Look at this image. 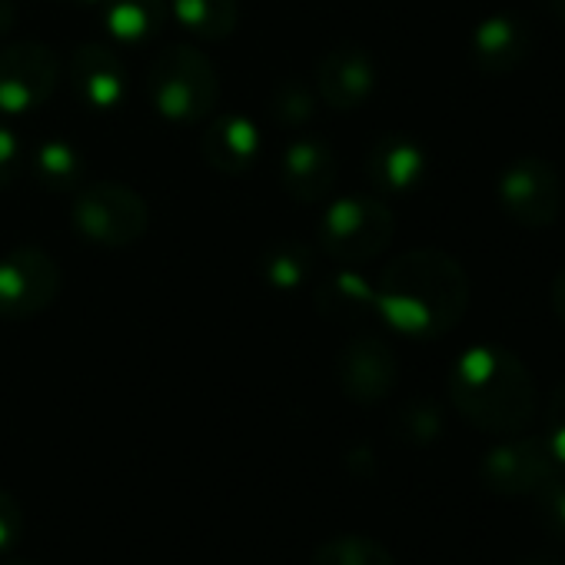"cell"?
I'll return each instance as SVG.
<instances>
[{
    "label": "cell",
    "instance_id": "obj_1",
    "mask_svg": "<svg viewBox=\"0 0 565 565\" xmlns=\"http://www.w3.org/2000/svg\"><path fill=\"white\" fill-rule=\"evenodd\" d=\"M469 310V276L443 249L419 246L396 256L376 279V313L413 340L452 333Z\"/></svg>",
    "mask_w": 565,
    "mask_h": 565
},
{
    "label": "cell",
    "instance_id": "obj_2",
    "mask_svg": "<svg viewBox=\"0 0 565 565\" xmlns=\"http://www.w3.org/2000/svg\"><path fill=\"white\" fill-rule=\"evenodd\" d=\"M449 399L456 413L492 436H515L539 413V386L532 370L505 347H472L449 373Z\"/></svg>",
    "mask_w": 565,
    "mask_h": 565
},
{
    "label": "cell",
    "instance_id": "obj_3",
    "mask_svg": "<svg viewBox=\"0 0 565 565\" xmlns=\"http://www.w3.org/2000/svg\"><path fill=\"white\" fill-rule=\"evenodd\" d=\"M147 97L170 124H203L220 104V74L190 44L163 47L147 67Z\"/></svg>",
    "mask_w": 565,
    "mask_h": 565
},
{
    "label": "cell",
    "instance_id": "obj_4",
    "mask_svg": "<svg viewBox=\"0 0 565 565\" xmlns=\"http://www.w3.org/2000/svg\"><path fill=\"white\" fill-rule=\"evenodd\" d=\"M396 233V216L393 210L366 193L353 196H337L317 226V239L323 253L340 263V266H363L376 259Z\"/></svg>",
    "mask_w": 565,
    "mask_h": 565
},
{
    "label": "cell",
    "instance_id": "obj_5",
    "mask_svg": "<svg viewBox=\"0 0 565 565\" xmlns=\"http://www.w3.org/2000/svg\"><path fill=\"white\" fill-rule=\"evenodd\" d=\"M71 223L94 246L127 249L147 236L150 210H147V200L134 186L117 183V180H100L74 193Z\"/></svg>",
    "mask_w": 565,
    "mask_h": 565
},
{
    "label": "cell",
    "instance_id": "obj_6",
    "mask_svg": "<svg viewBox=\"0 0 565 565\" xmlns=\"http://www.w3.org/2000/svg\"><path fill=\"white\" fill-rule=\"evenodd\" d=\"M64 276L57 259L28 243L0 256V320H31L61 297Z\"/></svg>",
    "mask_w": 565,
    "mask_h": 565
},
{
    "label": "cell",
    "instance_id": "obj_7",
    "mask_svg": "<svg viewBox=\"0 0 565 565\" xmlns=\"http://www.w3.org/2000/svg\"><path fill=\"white\" fill-rule=\"evenodd\" d=\"M61 84V61L41 41H18L0 51V114L41 110Z\"/></svg>",
    "mask_w": 565,
    "mask_h": 565
},
{
    "label": "cell",
    "instance_id": "obj_8",
    "mask_svg": "<svg viewBox=\"0 0 565 565\" xmlns=\"http://www.w3.org/2000/svg\"><path fill=\"white\" fill-rule=\"evenodd\" d=\"M482 482L489 492L515 499V495H535L545 482L562 476V466L555 452L548 449L545 436H512L499 446H492L482 456Z\"/></svg>",
    "mask_w": 565,
    "mask_h": 565
},
{
    "label": "cell",
    "instance_id": "obj_9",
    "mask_svg": "<svg viewBox=\"0 0 565 565\" xmlns=\"http://www.w3.org/2000/svg\"><path fill=\"white\" fill-rule=\"evenodd\" d=\"M502 210L525 230H545L562 210V180L548 160L522 157L499 180Z\"/></svg>",
    "mask_w": 565,
    "mask_h": 565
},
{
    "label": "cell",
    "instance_id": "obj_10",
    "mask_svg": "<svg viewBox=\"0 0 565 565\" xmlns=\"http://www.w3.org/2000/svg\"><path fill=\"white\" fill-rule=\"evenodd\" d=\"M337 376H340V390L353 403L373 406V403H383L396 390L399 363L386 340L356 337L343 347V353L337 360Z\"/></svg>",
    "mask_w": 565,
    "mask_h": 565
},
{
    "label": "cell",
    "instance_id": "obj_11",
    "mask_svg": "<svg viewBox=\"0 0 565 565\" xmlns=\"http://www.w3.org/2000/svg\"><path fill=\"white\" fill-rule=\"evenodd\" d=\"M67 84L74 97L94 114H114L124 107L130 77L117 51L104 44H84L67 64Z\"/></svg>",
    "mask_w": 565,
    "mask_h": 565
},
{
    "label": "cell",
    "instance_id": "obj_12",
    "mask_svg": "<svg viewBox=\"0 0 565 565\" xmlns=\"http://www.w3.org/2000/svg\"><path fill=\"white\" fill-rule=\"evenodd\" d=\"M337 180H340L337 153L320 137H297L279 157V183L287 190V196H294L303 206L330 200Z\"/></svg>",
    "mask_w": 565,
    "mask_h": 565
},
{
    "label": "cell",
    "instance_id": "obj_13",
    "mask_svg": "<svg viewBox=\"0 0 565 565\" xmlns=\"http://www.w3.org/2000/svg\"><path fill=\"white\" fill-rule=\"evenodd\" d=\"M376 81H380V71H376L373 54L356 44H340L327 51L323 61L317 64V94L323 97L330 110H340V114L363 107L373 97Z\"/></svg>",
    "mask_w": 565,
    "mask_h": 565
},
{
    "label": "cell",
    "instance_id": "obj_14",
    "mask_svg": "<svg viewBox=\"0 0 565 565\" xmlns=\"http://www.w3.org/2000/svg\"><path fill=\"white\" fill-rule=\"evenodd\" d=\"M429 173V153L419 140L406 134H386L380 137L366 153V180L373 190L403 196L426 183Z\"/></svg>",
    "mask_w": 565,
    "mask_h": 565
},
{
    "label": "cell",
    "instance_id": "obj_15",
    "mask_svg": "<svg viewBox=\"0 0 565 565\" xmlns=\"http://www.w3.org/2000/svg\"><path fill=\"white\" fill-rule=\"evenodd\" d=\"M532 28L525 18L515 14H492L486 18L469 41V54L472 64L489 74V77H505L512 71H519L529 54H532Z\"/></svg>",
    "mask_w": 565,
    "mask_h": 565
},
{
    "label": "cell",
    "instance_id": "obj_16",
    "mask_svg": "<svg viewBox=\"0 0 565 565\" xmlns=\"http://www.w3.org/2000/svg\"><path fill=\"white\" fill-rule=\"evenodd\" d=\"M200 153L216 173L243 177L263 157V130L243 114H220L203 130Z\"/></svg>",
    "mask_w": 565,
    "mask_h": 565
},
{
    "label": "cell",
    "instance_id": "obj_17",
    "mask_svg": "<svg viewBox=\"0 0 565 565\" xmlns=\"http://www.w3.org/2000/svg\"><path fill=\"white\" fill-rule=\"evenodd\" d=\"M28 170L44 193H77L87 180V157L67 137H47L28 150Z\"/></svg>",
    "mask_w": 565,
    "mask_h": 565
},
{
    "label": "cell",
    "instance_id": "obj_18",
    "mask_svg": "<svg viewBox=\"0 0 565 565\" xmlns=\"http://www.w3.org/2000/svg\"><path fill=\"white\" fill-rule=\"evenodd\" d=\"M317 310L337 323L360 320L366 313H376V282H370L353 266H340L327 273L317 287Z\"/></svg>",
    "mask_w": 565,
    "mask_h": 565
},
{
    "label": "cell",
    "instance_id": "obj_19",
    "mask_svg": "<svg viewBox=\"0 0 565 565\" xmlns=\"http://www.w3.org/2000/svg\"><path fill=\"white\" fill-rule=\"evenodd\" d=\"M104 28L120 44L153 41L170 14L167 0H104Z\"/></svg>",
    "mask_w": 565,
    "mask_h": 565
},
{
    "label": "cell",
    "instance_id": "obj_20",
    "mask_svg": "<svg viewBox=\"0 0 565 565\" xmlns=\"http://www.w3.org/2000/svg\"><path fill=\"white\" fill-rule=\"evenodd\" d=\"M317 253L300 239H276L259 256V276L269 290L276 294H294L313 276Z\"/></svg>",
    "mask_w": 565,
    "mask_h": 565
},
{
    "label": "cell",
    "instance_id": "obj_21",
    "mask_svg": "<svg viewBox=\"0 0 565 565\" xmlns=\"http://www.w3.org/2000/svg\"><path fill=\"white\" fill-rule=\"evenodd\" d=\"M170 11L200 41H226L239 24L236 0H170Z\"/></svg>",
    "mask_w": 565,
    "mask_h": 565
},
{
    "label": "cell",
    "instance_id": "obj_22",
    "mask_svg": "<svg viewBox=\"0 0 565 565\" xmlns=\"http://www.w3.org/2000/svg\"><path fill=\"white\" fill-rule=\"evenodd\" d=\"M269 120L282 130H297L313 120L317 114V94L307 81H279L266 97Z\"/></svg>",
    "mask_w": 565,
    "mask_h": 565
},
{
    "label": "cell",
    "instance_id": "obj_23",
    "mask_svg": "<svg viewBox=\"0 0 565 565\" xmlns=\"http://www.w3.org/2000/svg\"><path fill=\"white\" fill-rule=\"evenodd\" d=\"M310 565H396L386 545L366 535H340L313 552Z\"/></svg>",
    "mask_w": 565,
    "mask_h": 565
},
{
    "label": "cell",
    "instance_id": "obj_24",
    "mask_svg": "<svg viewBox=\"0 0 565 565\" xmlns=\"http://www.w3.org/2000/svg\"><path fill=\"white\" fill-rule=\"evenodd\" d=\"M399 429H403V436H406L409 443L426 446V443H433V439L443 433V416H439V409H436L429 399H416V403H409V406L403 409Z\"/></svg>",
    "mask_w": 565,
    "mask_h": 565
},
{
    "label": "cell",
    "instance_id": "obj_25",
    "mask_svg": "<svg viewBox=\"0 0 565 565\" xmlns=\"http://www.w3.org/2000/svg\"><path fill=\"white\" fill-rule=\"evenodd\" d=\"M28 170V147L21 137L0 124V190H11Z\"/></svg>",
    "mask_w": 565,
    "mask_h": 565
},
{
    "label": "cell",
    "instance_id": "obj_26",
    "mask_svg": "<svg viewBox=\"0 0 565 565\" xmlns=\"http://www.w3.org/2000/svg\"><path fill=\"white\" fill-rule=\"evenodd\" d=\"M535 505H539L542 522H545L552 532L565 535V479H562V476L552 479V482H545V486L535 492Z\"/></svg>",
    "mask_w": 565,
    "mask_h": 565
},
{
    "label": "cell",
    "instance_id": "obj_27",
    "mask_svg": "<svg viewBox=\"0 0 565 565\" xmlns=\"http://www.w3.org/2000/svg\"><path fill=\"white\" fill-rule=\"evenodd\" d=\"M545 443L555 452L558 466L565 469V380L548 396V416H545Z\"/></svg>",
    "mask_w": 565,
    "mask_h": 565
},
{
    "label": "cell",
    "instance_id": "obj_28",
    "mask_svg": "<svg viewBox=\"0 0 565 565\" xmlns=\"http://www.w3.org/2000/svg\"><path fill=\"white\" fill-rule=\"evenodd\" d=\"M21 535H24V509L11 489L0 486V552L14 548Z\"/></svg>",
    "mask_w": 565,
    "mask_h": 565
},
{
    "label": "cell",
    "instance_id": "obj_29",
    "mask_svg": "<svg viewBox=\"0 0 565 565\" xmlns=\"http://www.w3.org/2000/svg\"><path fill=\"white\" fill-rule=\"evenodd\" d=\"M552 310H555V317L565 323V269H558L555 273V279H552Z\"/></svg>",
    "mask_w": 565,
    "mask_h": 565
},
{
    "label": "cell",
    "instance_id": "obj_30",
    "mask_svg": "<svg viewBox=\"0 0 565 565\" xmlns=\"http://www.w3.org/2000/svg\"><path fill=\"white\" fill-rule=\"evenodd\" d=\"M18 24V4L14 0H0V38H8Z\"/></svg>",
    "mask_w": 565,
    "mask_h": 565
},
{
    "label": "cell",
    "instance_id": "obj_31",
    "mask_svg": "<svg viewBox=\"0 0 565 565\" xmlns=\"http://www.w3.org/2000/svg\"><path fill=\"white\" fill-rule=\"evenodd\" d=\"M539 4H542V11H545L552 21L565 24V0H539Z\"/></svg>",
    "mask_w": 565,
    "mask_h": 565
},
{
    "label": "cell",
    "instance_id": "obj_32",
    "mask_svg": "<svg viewBox=\"0 0 565 565\" xmlns=\"http://www.w3.org/2000/svg\"><path fill=\"white\" fill-rule=\"evenodd\" d=\"M61 4H71V8H94V4H104V0H61Z\"/></svg>",
    "mask_w": 565,
    "mask_h": 565
},
{
    "label": "cell",
    "instance_id": "obj_33",
    "mask_svg": "<svg viewBox=\"0 0 565 565\" xmlns=\"http://www.w3.org/2000/svg\"><path fill=\"white\" fill-rule=\"evenodd\" d=\"M522 565H555L552 558H525Z\"/></svg>",
    "mask_w": 565,
    "mask_h": 565
},
{
    "label": "cell",
    "instance_id": "obj_34",
    "mask_svg": "<svg viewBox=\"0 0 565 565\" xmlns=\"http://www.w3.org/2000/svg\"><path fill=\"white\" fill-rule=\"evenodd\" d=\"M0 565H34V562H0Z\"/></svg>",
    "mask_w": 565,
    "mask_h": 565
}]
</instances>
